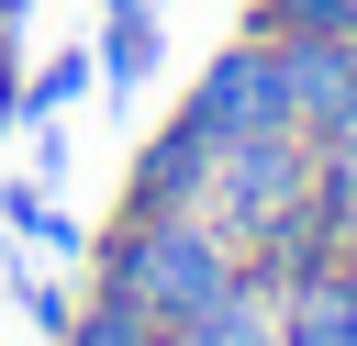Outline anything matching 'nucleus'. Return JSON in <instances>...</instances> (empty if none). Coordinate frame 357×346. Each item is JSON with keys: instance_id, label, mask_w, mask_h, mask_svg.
I'll use <instances>...</instances> for the list:
<instances>
[{"instance_id": "1", "label": "nucleus", "mask_w": 357, "mask_h": 346, "mask_svg": "<svg viewBox=\"0 0 357 346\" xmlns=\"http://www.w3.org/2000/svg\"><path fill=\"white\" fill-rule=\"evenodd\" d=\"M89 290H112V301H134L145 324H201L223 290H245V257H234V234L212 223V212H112L100 234H89Z\"/></svg>"}, {"instance_id": "2", "label": "nucleus", "mask_w": 357, "mask_h": 346, "mask_svg": "<svg viewBox=\"0 0 357 346\" xmlns=\"http://www.w3.org/2000/svg\"><path fill=\"white\" fill-rule=\"evenodd\" d=\"M279 56V112L301 145H346L357 134V33H290Z\"/></svg>"}, {"instance_id": "3", "label": "nucleus", "mask_w": 357, "mask_h": 346, "mask_svg": "<svg viewBox=\"0 0 357 346\" xmlns=\"http://www.w3.org/2000/svg\"><path fill=\"white\" fill-rule=\"evenodd\" d=\"M212 167H223V134H212V123L178 100V112H167V123L134 145L123 201H134V212H201V201H212Z\"/></svg>"}, {"instance_id": "4", "label": "nucleus", "mask_w": 357, "mask_h": 346, "mask_svg": "<svg viewBox=\"0 0 357 346\" xmlns=\"http://www.w3.org/2000/svg\"><path fill=\"white\" fill-rule=\"evenodd\" d=\"M190 112H201L223 145H245V134H290V112H279V56H268L257 33H234V45L190 78Z\"/></svg>"}, {"instance_id": "5", "label": "nucleus", "mask_w": 357, "mask_h": 346, "mask_svg": "<svg viewBox=\"0 0 357 346\" xmlns=\"http://www.w3.org/2000/svg\"><path fill=\"white\" fill-rule=\"evenodd\" d=\"M268 301H279V346H357V257H312L268 279Z\"/></svg>"}, {"instance_id": "6", "label": "nucleus", "mask_w": 357, "mask_h": 346, "mask_svg": "<svg viewBox=\"0 0 357 346\" xmlns=\"http://www.w3.org/2000/svg\"><path fill=\"white\" fill-rule=\"evenodd\" d=\"M89 56H100V89H123V100H134V89L167 67V33H156V11H112Z\"/></svg>"}, {"instance_id": "7", "label": "nucleus", "mask_w": 357, "mask_h": 346, "mask_svg": "<svg viewBox=\"0 0 357 346\" xmlns=\"http://www.w3.org/2000/svg\"><path fill=\"white\" fill-rule=\"evenodd\" d=\"M167 346H279V301H268V279H245V290H223L201 324H178Z\"/></svg>"}, {"instance_id": "8", "label": "nucleus", "mask_w": 357, "mask_h": 346, "mask_svg": "<svg viewBox=\"0 0 357 346\" xmlns=\"http://www.w3.org/2000/svg\"><path fill=\"white\" fill-rule=\"evenodd\" d=\"M56 346H167V324H145V313L112 301V290H78V313H67Z\"/></svg>"}, {"instance_id": "9", "label": "nucleus", "mask_w": 357, "mask_h": 346, "mask_svg": "<svg viewBox=\"0 0 357 346\" xmlns=\"http://www.w3.org/2000/svg\"><path fill=\"white\" fill-rule=\"evenodd\" d=\"M234 33H257V45H290V33H357V0H245Z\"/></svg>"}, {"instance_id": "10", "label": "nucleus", "mask_w": 357, "mask_h": 346, "mask_svg": "<svg viewBox=\"0 0 357 346\" xmlns=\"http://www.w3.org/2000/svg\"><path fill=\"white\" fill-rule=\"evenodd\" d=\"M78 89H100V56L89 45H67V56H45V67H22V123H56Z\"/></svg>"}, {"instance_id": "11", "label": "nucleus", "mask_w": 357, "mask_h": 346, "mask_svg": "<svg viewBox=\"0 0 357 346\" xmlns=\"http://www.w3.org/2000/svg\"><path fill=\"white\" fill-rule=\"evenodd\" d=\"M0 223H11L22 246H45V257H89V234H78V223H67L33 179H11V190H0Z\"/></svg>"}, {"instance_id": "12", "label": "nucleus", "mask_w": 357, "mask_h": 346, "mask_svg": "<svg viewBox=\"0 0 357 346\" xmlns=\"http://www.w3.org/2000/svg\"><path fill=\"white\" fill-rule=\"evenodd\" d=\"M22 313H33V324H45V335H67V313H78V301H67V290H56V279H22Z\"/></svg>"}, {"instance_id": "13", "label": "nucleus", "mask_w": 357, "mask_h": 346, "mask_svg": "<svg viewBox=\"0 0 357 346\" xmlns=\"http://www.w3.org/2000/svg\"><path fill=\"white\" fill-rule=\"evenodd\" d=\"M22 134V56H11V33H0V145Z\"/></svg>"}, {"instance_id": "14", "label": "nucleus", "mask_w": 357, "mask_h": 346, "mask_svg": "<svg viewBox=\"0 0 357 346\" xmlns=\"http://www.w3.org/2000/svg\"><path fill=\"white\" fill-rule=\"evenodd\" d=\"M22 11H33V0H0V33H22Z\"/></svg>"}, {"instance_id": "15", "label": "nucleus", "mask_w": 357, "mask_h": 346, "mask_svg": "<svg viewBox=\"0 0 357 346\" xmlns=\"http://www.w3.org/2000/svg\"><path fill=\"white\" fill-rule=\"evenodd\" d=\"M100 11H156V0H100Z\"/></svg>"}]
</instances>
